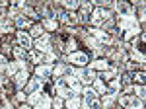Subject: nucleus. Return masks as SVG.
Instances as JSON below:
<instances>
[{
  "label": "nucleus",
  "mask_w": 146,
  "mask_h": 109,
  "mask_svg": "<svg viewBox=\"0 0 146 109\" xmlns=\"http://www.w3.org/2000/svg\"><path fill=\"white\" fill-rule=\"evenodd\" d=\"M80 8V2H76V0H62V10L66 12H74Z\"/></svg>",
  "instance_id": "f3484780"
},
{
  "label": "nucleus",
  "mask_w": 146,
  "mask_h": 109,
  "mask_svg": "<svg viewBox=\"0 0 146 109\" xmlns=\"http://www.w3.org/2000/svg\"><path fill=\"white\" fill-rule=\"evenodd\" d=\"M131 54H133V58H136V60H140V62L144 64V53H138L136 49H131Z\"/></svg>",
  "instance_id": "4be33fe9"
},
{
  "label": "nucleus",
  "mask_w": 146,
  "mask_h": 109,
  "mask_svg": "<svg viewBox=\"0 0 146 109\" xmlns=\"http://www.w3.org/2000/svg\"><path fill=\"white\" fill-rule=\"evenodd\" d=\"M33 45H35V49H39L41 53H51V35L49 33H43Z\"/></svg>",
  "instance_id": "423d86ee"
},
{
  "label": "nucleus",
  "mask_w": 146,
  "mask_h": 109,
  "mask_svg": "<svg viewBox=\"0 0 146 109\" xmlns=\"http://www.w3.org/2000/svg\"><path fill=\"white\" fill-rule=\"evenodd\" d=\"M90 33L94 35L96 41H100V43H103V45H111L113 43V35L107 33V31H103V29H92Z\"/></svg>",
  "instance_id": "6e6552de"
},
{
  "label": "nucleus",
  "mask_w": 146,
  "mask_h": 109,
  "mask_svg": "<svg viewBox=\"0 0 146 109\" xmlns=\"http://www.w3.org/2000/svg\"><path fill=\"white\" fill-rule=\"evenodd\" d=\"M41 35H43V27H41V25H33V27H31V33H29V37L39 39Z\"/></svg>",
  "instance_id": "aec40b11"
},
{
  "label": "nucleus",
  "mask_w": 146,
  "mask_h": 109,
  "mask_svg": "<svg viewBox=\"0 0 146 109\" xmlns=\"http://www.w3.org/2000/svg\"><path fill=\"white\" fill-rule=\"evenodd\" d=\"M51 107H53V99H51V96H47V94L41 92V96H39L37 103H35V109H51Z\"/></svg>",
  "instance_id": "f8f14e48"
},
{
  "label": "nucleus",
  "mask_w": 146,
  "mask_h": 109,
  "mask_svg": "<svg viewBox=\"0 0 146 109\" xmlns=\"http://www.w3.org/2000/svg\"><path fill=\"white\" fill-rule=\"evenodd\" d=\"M43 25H45L47 29H51V31H55L56 27H58L56 25V20H43Z\"/></svg>",
  "instance_id": "412c9836"
},
{
  "label": "nucleus",
  "mask_w": 146,
  "mask_h": 109,
  "mask_svg": "<svg viewBox=\"0 0 146 109\" xmlns=\"http://www.w3.org/2000/svg\"><path fill=\"white\" fill-rule=\"evenodd\" d=\"M53 105H55V109H60V107H62V98L53 99Z\"/></svg>",
  "instance_id": "bb28decb"
},
{
  "label": "nucleus",
  "mask_w": 146,
  "mask_h": 109,
  "mask_svg": "<svg viewBox=\"0 0 146 109\" xmlns=\"http://www.w3.org/2000/svg\"><path fill=\"white\" fill-rule=\"evenodd\" d=\"M144 94H146V90H144V84H140V86H136V98H138V99H142V101H144Z\"/></svg>",
  "instance_id": "5701e85b"
},
{
  "label": "nucleus",
  "mask_w": 146,
  "mask_h": 109,
  "mask_svg": "<svg viewBox=\"0 0 146 109\" xmlns=\"http://www.w3.org/2000/svg\"><path fill=\"white\" fill-rule=\"evenodd\" d=\"M0 109H12V105L6 101V98H0Z\"/></svg>",
  "instance_id": "a878e982"
},
{
  "label": "nucleus",
  "mask_w": 146,
  "mask_h": 109,
  "mask_svg": "<svg viewBox=\"0 0 146 109\" xmlns=\"http://www.w3.org/2000/svg\"><path fill=\"white\" fill-rule=\"evenodd\" d=\"M16 98L20 99V101H25V99H27V94H25V92H18V94H16Z\"/></svg>",
  "instance_id": "cd10ccee"
},
{
  "label": "nucleus",
  "mask_w": 146,
  "mask_h": 109,
  "mask_svg": "<svg viewBox=\"0 0 146 109\" xmlns=\"http://www.w3.org/2000/svg\"><path fill=\"white\" fill-rule=\"evenodd\" d=\"M90 68H92V70H101V72H103V70H107V68H109V64H107V60L98 58V60H94V62L90 64Z\"/></svg>",
  "instance_id": "dca6fc26"
},
{
  "label": "nucleus",
  "mask_w": 146,
  "mask_h": 109,
  "mask_svg": "<svg viewBox=\"0 0 146 109\" xmlns=\"http://www.w3.org/2000/svg\"><path fill=\"white\" fill-rule=\"evenodd\" d=\"M6 66H8V60H6V56L0 53V72H6Z\"/></svg>",
  "instance_id": "b1692460"
},
{
  "label": "nucleus",
  "mask_w": 146,
  "mask_h": 109,
  "mask_svg": "<svg viewBox=\"0 0 146 109\" xmlns=\"http://www.w3.org/2000/svg\"><path fill=\"white\" fill-rule=\"evenodd\" d=\"M12 20H14V23H16L18 27H27V25L31 27V18H25V16H18V14H16Z\"/></svg>",
  "instance_id": "2eb2a0df"
},
{
  "label": "nucleus",
  "mask_w": 146,
  "mask_h": 109,
  "mask_svg": "<svg viewBox=\"0 0 146 109\" xmlns=\"http://www.w3.org/2000/svg\"><path fill=\"white\" fill-rule=\"evenodd\" d=\"M22 68V62H8V66H6V74H10V76H16L18 74V70Z\"/></svg>",
  "instance_id": "a211bd4d"
},
{
  "label": "nucleus",
  "mask_w": 146,
  "mask_h": 109,
  "mask_svg": "<svg viewBox=\"0 0 146 109\" xmlns=\"http://www.w3.org/2000/svg\"><path fill=\"white\" fill-rule=\"evenodd\" d=\"M16 41L22 45L23 49H27V51H31V37H29V33H25V31H18L16 33Z\"/></svg>",
  "instance_id": "9b49d317"
},
{
  "label": "nucleus",
  "mask_w": 146,
  "mask_h": 109,
  "mask_svg": "<svg viewBox=\"0 0 146 109\" xmlns=\"http://www.w3.org/2000/svg\"><path fill=\"white\" fill-rule=\"evenodd\" d=\"M119 25H121V29H125V31H131V29H136L138 27V22H136L135 16H123L119 20Z\"/></svg>",
  "instance_id": "9d476101"
},
{
  "label": "nucleus",
  "mask_w": 146,
  "mask_h": 109,
  "mask_svg": "<svg viewBox=\"0 0 146 109\" xmlns=\"http://www.w3.org/2000/svg\"><path fill=\"white\" fill-rule=\"evenodd\" d=\"M136 80V82H140V84H144V78H146V74H144V70H140V72H136L135 76H133Z\"/></svg>",
  "instance_id": "393cba45"
},
{
  "label": "nucleus",
  "mask_w": 146,
  "mask_h": 109,
  "mask_svg": "<svg viewBox=\"0 0 146 109\" xmlns=\"http://www.w3.org/2000/svg\"><path fill=\"white\" fill-rule=\"evenodd\" d=\"M113 8L121 14V18H123V16H133V6H131V4H127V2H115V4H113Z\"/></svg>",
  "instance_id": "ddd939ff"
},
{
  "label": "nucleus",
  "mask_w": 146,
  "mask_h": 109,
  "mask_svg": "<svg viewBox=\"0 0 146 109\" xmlns=\"http://www.w3.org/2000/svg\"><path fill=\"white\" fill-rule=\"evenodd\" d=\"M66 60H68V62H72V64H78L80 68H86V66H88V62H90L88 54L82 53V51H72V53H68Z\"/></svg>",
  "instance_id": "f257e3e1"
},
{
  "label": "nucleus",
  "mask_w": 146,
  "mask_h": 109,
  "mask_svg": "<svg viewBox=\"0 0 146 109\" xmlns=\"http://www.w3.org/2000/svg\"><path fill=\"white\" fill-rule=\"evenodd\" d=\"M53 66H55V64H45V62L37 64V66H35V76L41 78V80H47V78L53 74Z\"/></svg>",
  "instance_id": "1a4fd4ad"
},
{
  "label": "nucleus",
  "mask_w": 146,
  "mask_h": 109,
  "mask_svg": "<svg viewBox=\"0 0 146 109\" xmlns=\"http://www.w3.org/2000/svg\"><path fill=\"white\" fill-rule=\"evenodd\" d=\"M105 18H111V12L109 10H105V8H94L88 20L92 23H96V25H100V23L105 22Z\"/></svg>",
  "instance_id": "7ed1b4c3"
},
{
  "label": "nucleus",
  "mask_w": 146,
  "mask_h": 109,
  "mask_svg": "<svg viewBox=\"0 0 146 109\" xmlns=\"http://www.w3.org/2000/svg\"><path fill=\"white\" fill-rule=\"evenodd\" d=\"M74 76L80 78L84 84H94V80L98 78V74L92 70V68H76V72H74Z\"/></svg>",
  "instance_id": "20e7f679"
},
{
  "label": "nucleus",
  "mask_w": 146,
  "mask_h": 109,
  "mask_svg": "<svg viewBox=\"0 0 146 109\" xmlns=\"http://www.w3.org/2000/svg\"><path fill=\"white\" fill-rule=\"evenodd\" d=\"M41 88H43V80L35 76V78H31V80H27V84H25V94H27V96L39 94V92H41Z\"/></svg>",
  "instance_id": "39448f33"
},
{
  "label": "nucleus",
  "mask_w": 146,
  "mask_h": 109,
  "mask_svg": "<svg viewBox=\"0 0 146 109\" xmlns=\"http://www.w3.org/2000/svg\"><path fill=\"white\" fill-rule=\"evenodd\" d=\"M12 51H14V56L18 58V62H25V60H27V53H25L23 49H18V47H16V49H12Z\"/></svg>",
  "instance_id": "6ab92c4d"
},
{
  "label": "nucleus",
  "mask_w": 146,
  "mask_h": 109,
  "mask_svg": "<svg viewBox=\"0 0 146 109\" xmlns=\"http://www.w3.org/2000/svg\"><path fill=\"white\" fill-rule=\"evenodd\" d=\"M55 18L62 23H68V25H76L80 22L74 12H66V10H55Z\"/></svg>",
  "instance_id": "f03ea898"
},
{
  "label": "nucleus",
  "mask_w": 146,
  "mask_h": 109,
  "mask_svg": "<svg viewBox=\"0 0 146 109\" xmlns=\"http://www.w3.org/2000/svg\"><path fill=\"white\" fill-rule=\"evenodd\" d=\"M20 109H29V105H25V103H23V105H22Z\"/></svg>",
  "instance_id": "c85d7f7f"
},
{
  "label": "nucleus",
  "mask_w": 146,
  "mask_h": 109,
  "mask_svg": "<svg viewBox=\"0 0 146 109\" xmlns=\"http://www.w3.org/2000/svg\"><path fill=\"white\" fill-rule=\"evenodd\" d=\"M27 80H29V70H27V68H20L18 74L14 76V84H16L18 90H22V88H25Z\"/></svg>",
  "instance_id": "0eeeda50"
},
{
  "label": "nucleus",
  "mask_w": 146,
  "mask_h": 109,
  "mask_svg": "<svg viewBox=\"0 0 146 109\" xmlns=\"http://www.w3.org/2000/svg\"><path fill=\"white\" fill-rule=\"evenodd\" d=\"M82 101H80L78 94H72L70 98H66V109H80Z\"/></svg>",
  "instance_id": "4468645a"
}]
</instances>
